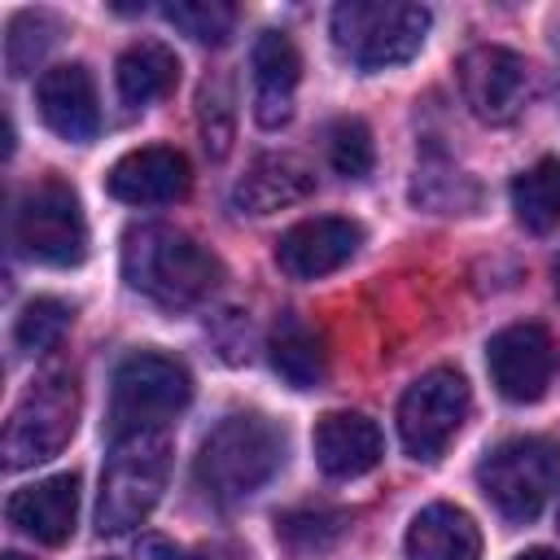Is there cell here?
Wrapping results in <instances>:
<instances>
[{"instance_id":"obj_14","label":"cell","mask_w":560,"mask_h":560,"mask_svg":"<svg viewBox=\"0 0 560 560\" xmlns=\"http://www.w3.org/2000/svg\"><path fill=\"white\" fill-rule=\"evenodd\" d=\"M35 105L39 118L52 136L70 140V144H88L101 131V105H96V83L88 74V66L70 61V66H52L39 74L35 83Z\"/></svg>"},{"instance_id":"obj_23","label":"cell","mask_w":560,"mask_h":560,"mask_svg":"<svg viewBox=\"0 0 560 560\" xmlns=\"http://www.w3.org/2000/svg\"><path fill=\"white\" fill-rule=\"evenodd\" d=\"M162 18L197 44H228L236 31V4L228 0H171L162 4Z\"/></svg>"},{"instance_id":"obj_15","label":"cell","mask_w":560,"mask_h":560,"mask_svg":"<svg viewBox=\"0 0 560 560\" xmlns=\"http://www.w3.org/2000/svg\"><path fill=\"white\" fill-rule=\"evenodd\" d=\"M4 516L26 538H35L44 547H61L74 534V521H79V477L57 472V477H44L35 486L13 490L9 503H4Z\"/></svg>"},{"instance_id":"obj_3","label":"cell","mask_w":560,"mask_h":560,"mask_svg":"<svg viewBox=\"0 0 560 560\" xmlns=\"http://www.w3.org/2000/svg\"><path fill=\"white\" fill-rule=\"evenodd\" d=\"M429 9L411 0H341L328 26L337 52L354 70L372 74L411 61L429 35Z\"/></svg>"},{"instance_id":"obj_1","label":"cell","mask_w":560,"mask_h":560,"mask_svg":"<svg viewBox=\"0 0 560 560\" xmlns=\"http://www.w3.org/2000/svg\"><path fill=\"white\" fill-rule=\"evenodd\" d=\"M122 280L166 311H188L219 289L223 267L188 232L171 223H140L122 236Z\"/></svg>"},{"instance_id":"obj_7","label":"cell","mask_w":560,"mask_h":560,"mask_svg":"<svg viewBox=\"0 0 560 560\" xmlns=\"http://www.w3.org/2000/svg\"><path fill=\"white\" fill-rule=\"evenodd\" d=\"M13 245L44 267H79L88 258V219L61 179L26 188L13 206Z\"/></svg>"},{"instance_id":"obj_11","label":"cell","mask_w":560,"mask_h":560,"mask_svg":"<svg viewBox=\"0 0 560 560\" xmlns=\"http://www.w3.org/2000/svg\"><path fill=\"white\" fill-rule=\"evenodd\" d=\"M486 368H490V381L503 398L538 402L556 381L560 354H556V341L542 324H508L490 337Z\"/></svg>"},{"instance_id":"obj_6","label":"cell","mask_w":560,"mask_h":560,"mask_svg":"<svg viewBox=\"0 0 560 560\" xmlns=\"http://www.w3.org/2000/svg\"><path fill=\"white\" fill-rule=\"evenodd\" d=\"M560 481V446L551 438H508L477 464V486L503 521H534Z\"/></svg>"},{"instance_id":"obj_19","label":"cell","mask_w":560,"mask_h":560,"mask_svg":"<svg viewBox=\"0 0 560 560\" xmlns=\"http://www.w3.org/2000/svg\"><path fill=\"white\" fill-rule=\"evenodd\" d=\"M407 560H481V529L455 503H429L411 516L402 538Z\"/></svg>"},{"instance_id":"obj_17","label":"cell","mask_w":560,"mask_h":560,"mask_svg":"<svg viewBox=\"0 0 560 560\" xmlns=\"http://www.w3.org/2000/svg\"><path fill=\"white\" fill-rule=\"evenodd\" d=\"M311 446H315V464L337 481L372 472L381 464V455H385V438H381L376 420H368L363 411H328V416H319Z\"/></svg>"},{"instance_id":"obj_29","label":"cell","mask_w":560,"mask_h":560,"mask_svg":"<svg viewBox=\"0 0 560 560\" xmlns=\"http://www.w3.org/2000/svg\"><path fill=\"white\" fill-rule=\"evenodd\" d=\"M171 560H241L232 551H188V556H171Z\"/></svg>"},{"instance_id":"obj_26","label":"cell","mask_w":560,"mask_h":560,"mask_svg":"<svg viewBox=\"0 0 560 560\" xmlns=\"http://www.w3.org/2000/svg\"><path fill=\"white\" fill-rule=\"evenodd\" d=\"M376 162V149H372V131L363 118H337L328 127V166L341 175V179H363Z\"/></svg>"},{"instance_id":"obj_5","label":"cell","mask_w":560,"mask_h":560,"mask_svg":"<svg viewBox=\"0 0 560 560\" xmlns=\"http://www.w3.org/2000/svg\"><path fill=\"white\" fill-rule=\"evenodd\" d=\"M188 398H192V376L179 359L158 354V350H136L114 372L109 433L114 438L158 433L171 416L188 407Z\"/></svg>"},{"instance_id":"obj_16","label":"cell","mask_w":560,"mask_h":560,"mask_svg":"<svg viewBox=\"0 0 560 560\" xmlns=\"http://www.w3.org/2000/svg\"><path fill=\"white\" fill-rule=\"evenodd\" d=\"M249 66H254V118H258V127L276 131L293 118V92L302 79L298 44L284 31H262L254 39Z\"/></svg>"},{"instance_id":"obj_21","label":"cell","mask_w":560,"mask_h":560,"mask_svg":"<svg viewBox=\"0 0 560 560\" xmlns=\"http://www.w3.org/2000/svg\"><path fill=\"white\" fill-rule=\"evenodd\" d=\"M114 79H118V96L127 105H153L158 96H166L179 79V57L158 44V39H140L131 44L118 66H114Z\"/></svg>"},{"instance_id":"obj_25","label":"cell","mask_w":560,"mask_h":560,"mask_svg":"<svg viewBox=\"0 0 560 560\" xmlns=\"http://www.w3.org/2000/svg\"><path fill=\"white\" fill-rule=\"evenodd\" d=\"M70 319H74V311L66 302H57V298H31L22 306V315H18V324H13V341L22 350H31V354L52 350L66 337Z\"/></svg>"},{"instance_id":"obj_2","label":"cell","mask_w":560,"mask_h":560,"mask_svg":"<svg viewBox=\"0 0 560 560\" xmlns=\"http://www.w3.org/2000/svg\"><path fill=\"white\" fill-rule=\"evenodd\" d=\"M284 464V429L258 411H236L219 420L192 464V477L210 503H241L262 490Z\"/></svg>"},{"instance_id":"obj_8","label":"cell","mask_w":560,"mask_h":560,"mask_svg":"<svg viewBox=\"0 0 560 560\" xmlns=\"http://www.w3.org/2000/svg\"><path fill=\"white\" fill-rule=\"evenodd\" d=\"M79 424V385L70 372H44L4 424V468H31L61 455Z\"/></svg>"},{"instance_id":"obj_10","label":"cell","mask_w":560,"mask_h":560,"mask_svg":"<svg viewBox=\"0 0 560 560\" xmlns=\"http://www.w3.org/2000/svg\"><path fill=\"white\" fill-rule=\"evenodd\" d=\"M459 96L472 118L490 127H508L521 118L529 101V66L521 52L499 44H477L459 57Z\"/></svg>"},{"instance_id":"obj_4","label":"cell","mask_w":560,"mask_h":560,"mask_svg":"<svg viewBox=\"0 0 560 560\" xmlns=\"http://www.w3.org/2000/svg\"><path fill=\"white\" fill-rule=\"evenodd\" d=\"M171 477V442L166 433H131L114 438L109 464L101 472V499H96V529L101 534H127L136 529L162 499Z\"/></svg>"},{"instance_id":"obj_18","label":"cell","mask_w":560,"mask_h":560,"mask_svg":"<svg viewBox=\"0 0 560 560\" xmlns=\"http://www.w3.org/2000/svg\"><path fill=\"white\" fill-rule=\"evenodd\" d=\"M315 192V171L298 153H262L232 188V206L241 214H271Z\"/></svg>"},{"instance_id":"obj_32","label":"cell","mask_w":560,"mask_h":560,"mask_svg":"<svg viewBox=\"0 0 560 560\" xmlns=\"http://www.w3.org/2000/svg\"><path fill=\"white\" fill-rule=\"evenodd\" d=\"M4 560H26V556L22 551H4Z\"/></svg>"},{"instance_id":"obj_28","label":"cell","mask_w":560,"mask_h":560,"mask_svg":"<svg viewBox=\"0 0 560 560\" xmlns=\"http://www.w3.org/2000/svg\"><path fill=\"white\" fill-rule=\"evenodd\" d=\"M280 538L293 542V547H324L341 534V516L328 512V508H298V512H284L276 521Z\"/></svg>"},{"instance_id":"obj_27","label":"cell","mask_w":560,"mask_h":560,"mask_svg":"<svg viewBox=\"0 0 560 560\" xmlns=\"http://www.w3.org/2000/svg\"><path fill=\"white\" fill-rule=\"evenodd\" d=\"M197 122L210 158H223L232 144V92L223 79H206L197 92Z\"/></svg>"},{"instance_id":"obj_13","label":"cell","mask_w":560,"mask_h":560,"mask_svg":"<svg viewBox=\"0 0 560 560\" xmlns=\"http://www.w3.org/2000/svg\"><path fill=\"white\" fill-rule=\"evenodd\" d=\"M188 184H192L188 158L179 149H166V144L131 149L105 175L109 197H118L127 206H171L188 192Z\"/></svg>"},{"instance_id":"obj_12","label":"cell","mask_w":560,"mask_h":560,"mask_svg":"<svg viewBox=\"0 0 560 560\" xmlns=\"http://www.w3.org/2000/svg\"><path fill=\"white\" fill-rule=\"evenodd\" d=\"M363 245V228L341 214H315L280 232L276 241V267L289 280H319L337 267H346Z\"/></svg>"},{"instance_id":"obj_30","label":"cell","mask_w":560,"mask_h":560,"mask_svg":"<svg viewBox=\"0 0 560 560\" xmlns=\"http://www.w3.org/2000/svg\"><path fill=\"white\" fill-rule=\"evenodd\" d=\"M516 560H560L556 551H547V547H534V551H521Z\"/></svg>"},{"instance_id":"obj_24","label":"cell","mask_w":560,"mask_h":560,"mask_svg":"<svg viewBox=\"0 0 560 560\" xmlns=\"http://www.w3.org/2000/svg\"><path fill=\"white\" fill-rule=\"evenodd\" d=\"M52 39H57V18L44 13V9H22L4 31V66H9V74L13 79L31 74Z\"/></svg>"},{"instance_id":"obj_33","label":"cell","mask_w":560,"mask_h":560,"mask_svg":"<svg viewBox=\"0 0 560 560\" xmlns=\"http://www.w3.org/2000/svg\"><path fill=\"white\" fill-rule=\"evenodd\" d=\"M556 525H560V512H556Z\"/></svg>"},{"instance_id":"obj_22","label":"cell","mask_w":560,"mask_h":560,"mask_svg":"<svg viewBox=\"0 0 560 560\" xmlns=\"http://www.w3.org/2000/svg\"><path fill=\"white\" fill-rule=\"evenodd\" d=\"M512 210L538 236L560 228V158H542L512 179Z\"/></svg>"},{"instance_id":"obj_9","label":"cell","mask_w":560,"mask_h":560,"mask_svg":"<svg viewBox=\"0 0 560 560\" xmlns=\"http://www.w3.org/2000/svg\"><path fill=\"white\" fill-rule=\"evenodd\" d=\"M468 407H472V394L455 368H429L424 376H416L398 398V438L407 455L424 464L442 459V451L464 429Z\"/></svg>"},{"instance_id":"obj_20","label":"cell","mask_w":560,"mask_h":560,"mask_svg":"<svg viewBox=\"0 0 560 560\" xmlns=\"http://www.w3.org/2000/svg\"><path fill=\"white\" fill-rule=\"evenodd\" d=\"M267 354H271V368L284 385L293 389H315L328 372V359H324V341L319 332L298 319V315H280L276 328H271V341H267Z\"/></svg>"},{"instance_id":"obj_31","label":"cell","mask_w":560,"mask_h":560,"mask_svg":"<svg viewBox=\"0 0 560 560\" xmlns=\"http://www.w3.org/2000/svg\"><path fill=\"white\" fill-rule=\"evenodd\" d=\"M551 280H556V293H560V258L551 262Z\"/></svg>"}]
</instances>
